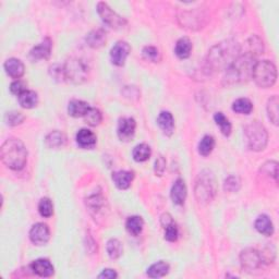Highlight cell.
<instances>
[{
	"instance_id": "25",
	"label": "cell",
	"mask_w": 279,
	"mask_h": 279,
	"mask_svg": "<svg viewBox=\"0 0 279 279\" xmlns=\"http://www.w3.org/2000/svg\"><path fill=\"white\" fill-rule=\"evenodd\" d=\"M255 229L265 237H270L274 233V225L267 215L258 216L255 220Z\"/></svg>"
},
{
	"instance_id": "9",
	"label": "cell",
	"mask_w": 279,
	"mask_h": 279,
	"mask_svg": "<svg viewBox=\"0 0 279 279\" xmlns=\"http://www.w3.org/2000/svg\"><path fill=\"white\" fill-rule=\"evenodd\" d=\"M97 12H99L103 22L115 30L121 29L127 24L126 19L115 12L106 3L97 4Z\"/></svg>"
},
{
	"instance_id": "19",
	"label": "cell",
	"mask_w": 279,
	"mask_h": 279,
	"mask_svg": "<svg viewBox=\"0 0 279 279\" xmlns=\"http://www.w3.org/2000/svg\"><path fill=\"white\" fill-rule=\"evenodd\" d=\"M187 194L188 190L184 181L182 179L176 180V182L173 183L170 192L172 202L176 205H183L187 199Z\"/></svg>"
},
{
	"instance_id": "42",
	"label": "cell",
	"mask_w": 279,
	"mask_h": 279,
	"mask_svg": "<svg viewBox=\"0 0 279 279\" xmlns=\"http://www.w3.org/2000/svg\"><path fill=\"white\" fill-rule=\"evenodd\" d=\"M240 187H241V181H240L238 177L230 176L225 180L224 189L227 192H237L239 191Z\"/></svg>"
},
{
	"instance_id": "23",
	"label": "cell",
	"mask_w": 279,
	"mask_h": 279,
	"mask_svg": "<svg viewBox=\"0 0 279 279\" xmlns=\"http://www.w3.org/2000/svg\"><path fill=\"white\" fill-rule=\"evenodd\" d=\"M107 41L106 32L103 29H97L89 32L86 36V43L89 47L92 48H100L104 46V44Z\"/></svg>"
},
{
	"instance_id": "15",
	"label": "cell",
	"mask_w": 279,
	"mask_h": 279,
	"mask_svg": "<svg viewBox=\"0 0 279 279\" xmlns=\"http://www.w3.org/2000/svg\"><path fill=\"white\" fill-rule=\"evenodd\" d=\"M31 269L33 270L34 274L40 277H51L54 275L55 268L54 265L47 258H38L36 261L32 262L31 264Z\"/></svg>"
},
{
	"instance_id": "4",
	"label": "cell",
	"mask_w": 279,
	"mask_h": 279,
	"mask_svg": "<svg viewBox=\"0 0 279 279\" xmlns=\"http://www.w3.org/2000/svg\"><path fill=\"white\" fill-rule=\"evenodd\" d=\"M217 191L216 179L213 171L206 169L201 171L196 181L194 187V194H196L197 201L200 204L211 203Z\"/></svg>"
},
{
	"instance_id": "10",
	"label": "cell",
	"mask_w": 279,
	"mask_h": 279,
	"mask_svg": "<svg viewBox=\"0 0 279 279\" xmlns=\"http://www.w3.org/2000/svg\"><path fill=\"white\" fill-rule=\"evenodd\" d=\"M240 263H241V267L245 271H253L256 270L261 265L263 264V259L259 253L255 249H245L240 254Z\"/></svg>"
},
{
	"instance_id": "12",
	"label": "cell",
	"mask_w": 279,
	"mask_h": 279,
	"mask_svg": "<svg viewBox=\"0 0 279 279\" xmlns=\"http://www.w3.org/2000/svg\"><path fill=\"white\" fill-rule=\"evenodd\" d=\"M50 238V230L44 223H37L32 226L30 230V240L35 245H45Z\"/></svg>"
},
{
	"instance_id": "8",
	"label": "cell",
	"mask_w": 279,
	"mask_h": 279,
	"mask_svg": "<svg viewBox=\"0 0 279 279\" xmlns=\"http://www.w3.org/2000/svg\"><path fill=\"white\" fill-rule=\"evenodd\" d=\"M207 15L200 9H193L191 11H183L179 15V22L184 28L190 30H200L204 28L207 22Z\"/></svg>"
},
{
	"instance_id": "26",
	"label": "cell",
	"mask_w": 279,
	"mask_h": 279,
	"mask_svg": "<svg viewBox=\"0 0 279 279\" xmlns=\"http://www.w3.org/2000/svg\"><path fill=\"white\" fill-rule=\"evenodd\" d=\"M193 48L192 42L188 37H182L177 42L176 47H174V54L177 55L180 59H187L191 55V51Z\"/></svg>"
},
{
	"instance_id": "39",
	"label": "cell",
	"mask_w": 279,
	"mask_h": 279,
	"mask_svg": "<svg viewBox=\"0 0 279 279\" xmlns=\"http://www.w3.org/2000/svg\"><path fill=\"white\" fill-rule=\"evenodd\" d=\"M25 117L22 113H19V112H10L6 114L5 117V120L7 122V125L10 127H16L21 125V123L24 121Z\"/></svg>"
},
{
	"instance_id": "28",
	"label": "cell",
	"mask_w": 279,
	"mask_h": 279,
	"mask_svg": "<svg viewBox=\"0 0 279 279\" xmlns=\"http://www.w3.org/2000/svg\"><path fill=\"white\" fill-rule=\"evenodd\" d=\"M170 266L165 261H159L151 265L147 269V276L151 278H160L166 276L169 272Z\"/></svg>"
},
{
	"instance_id": "34",
	"label": "cell",
	"mask_w": 279,
	"mask_h": 279,
	"mask_svg": "<svg viewBox=\"0 0 279 279\" xmlns=\"http://www.w3.org/2000/svg\"><path fill=\"white\" fill-rule=\"evenodd\" d=\"M232 110L237 114L250 115L253 110V104L248 99H239L232 104Z\"/></svg>"
},
{
	"instance_id": "36",
	"label": "cell",
	"mask_w": 279,
	"mask_h": 279,
	"mask_svg": "<svg viewBox=\"0 0 279 279\" xmlns=\"http://www.w3.org/2000/svg\"><path fill=\"white\" fill-rule=\"evenodd\" d=\"M84 120L90 127H97L101 125V122L103 121V114L101 113L100 109L90 107L87 114L83 117Z\"/></svg>"
},
{
	"instance_id": "33",
	"label": "cell",
	"mask_w": 279,
	"mask_h": 279,
	"mask_svg": "<svg viewBox=\"0 0 279 279\" xmlns=\"http://www.w3.org/2000/svg\"><path fill=\"white\" fill-rule=\"evenodd\" d=\"M106 250L108 256L112 259H118L123 252V245L118 239H110L108 240Z\"/></svg>"
},
{
	"instance_id": "3",
	"label": "cell",
	"mask_w": 279,
	"mask_h": 279,
	"mask_svg": "<svg viewBox=\"0 0 279 279\" xmlns=\"http://www.w3.org/2000/svg\"><path fill=\"white\" fill-rule=\"evenodd\" d=\"M0 158L9 169L22 170L28 161V150L21 140L10 138L4 142L0 148Z\"/></svg>"
},
{
	"instance_id": "17",
	"label": "cell",
	"mask_w": 279,
	"mask_h": 279,
	"mask_svg": "<svg viewBox=\"0 0 279 279\" xmlns=\"http://www.w3.org/2000/svg\"><path fill=\"white\" fill-rule=\"evenodd\" d=\"M4 68L6 73H7L10 77H12V79H17V80L22 77L25 72V67L23 62L20 59H17V58H10V59L6 60Z\"/></svg>"
},
{
	"instance_id": "46",
	"label": "cell",
	"mask_w": 279,
	"mask_h": 279,
	"mask_svg": "<svg viewBox=\"0 0 279 279\" xmlns=\"http://www.w3.org/2000/svg\"><path fill=\"white\" fill-rule=\"evenodd\" d=\"M118 277V274H117L115 269H104L101 274L99 275V278H105V279H115Z\"/></svg>"
},
{
	"instance_id": "37",
	"label": "cell",
	"mask_w": 279,
	"mask_h": 279,
	"mask_svg": "<svg viewBox=\"0 0 279 279\" xmlns=\"http://www.w3.org/2000/svg\"><path fill=\"white\" fill-rule=\"evenodd\" d=\"M38 212H40L41 216L45 218H49L53 216L54 214V204L51 202V200L48 198H43L38 204Z\"/></svg>"
},
{
	"instance_id": "24",
	"label": "cell",
	"mask_w": 279,
	"mask_h": 279,
	"mask_svg": "<svg viewBox=\"0 0 279 279\" xmlns=\"http://www.w3.org/2000/svg\"><path fill=\"white\" fill-rule=\"evenodd\" d=\"M67 143V136L64 135L62 132L58 131H53L50 132L46 138H45V145L48 148H60L63 147Z\"/></svg>"
},
{
	"instance_id": "27",
	"label": "cell",
	"mask_w": 279,
	"mask_h": 279,
	"mask_svg": "<svg viewBox=\"0 0 279 279\" xmlns=\"http://www.w3.org/2000/svg\"><path fill=\"white\" fill-rule=\"evenodd\" d=\"M144 220L141 216H131L129 217L126 223L127 231L133 237H138L143 231Z\"/></svg>"
},
{
	"instance_id": "21",
	"label": "cell",
	"mask_w": 279,
	"mask_h": 279,
	"mask_svg": "<svg viewBox=\"0 0 279 279\" xmlns=\"http://www.w3.org/2000/svg\"><path fill=\"white\" fill-rule=\"evenodd\" d=\"M90 106L86 102L80 100H72L68 105V113L73 118H80L84 117L89 110Z\"/></svg>"
},
{
	"instance_id": "16",
	"label": "cell",
	"mask_w": 279,
	"mask_h": 279,
	"mask_svg": "<svg viewBox=\"0 0 279 279\" xmlns=\"http://www.w3.org/2000/svg\"><path fill=\"white\" fill-rule=\"evenodd\" d=\"M76 143L81 148L84 150H92L97 143V138L93 131L88 129H81L76 133Z\"/></svg>"
},
{
	"instance_id": "6",
	"label": "cell",
	"mask_w": 279,
	"mask_h": 279,
	"mask_svg": "<svg viewBox=\"0 0 279 279\" xmlns=\"http://www.w3.org/2000/svg\"><path fill=\"white\" fill-rule=\"evenodd\" d=\"M252 79L259 87H271L277 80V68L269 60L256 61L254 69H253Z\"/></svg>"
},
{
	"instance_id": "18",
	"label": "cell",
	"mask_w": 279,
	"mask_h": 279,
	"mask_svg": "<svg viewBox=\"0 0 279 279\" xmlns=\"http://www.w3.org/2000/svg\"><path fill=\"white\" fill-rule=\"evenodd\" d=\"M112 179L116 187L120 190H127L131 185L134 179V172L129 170H119L115 171L112 176Z\"/></svg>"
},
{
	"instance_id": "1",
	"label": "cell",
	"mask_w": 279,
	"mask_h": 279,
	"mask_svg": "<svg viewBox=\"0 0 279 279\" xmlns=\"http://www.w3.org/2000/svg\"><path fill=\"white\" fill-rule=\"evenodd\" d=\"M241 54V46L235 40H225L214 45L206 56L205 66L210 72L227 70Z\"/></svg>"
},
{
	"instance_id": "32",
	"label": "cell",
	"mask_w": 279,
	"mask_h": 279,
	"mask_svg": "<svg viewBox=\"0 0 279 279\" xmlns=\"http://www.w3.org/2000/svg\"><path fill=\"white\" fill-rule=\"evenodd\" d=\"M278 104H279V100L278 96L274 95L271 96L270 99L267 102V115H268V119L270 120V122L274 123L275 126L278 125V120H279V112H278Z\"/></svg>"
},
{
	"instance_id": "11",
	"label": "cell",
	"mask_w": 279,
	"mask_h": 279,
	"mask_svg": "<svg viewBox=\"0 0 279 279\" xmlns=\"http://www.w3.org/2000/svg\"><path fill=\"white\" fill-rule=\"evenodd\" d=\"M131 51V47L127 42H117L115 46L110 50V59L115 66L122 67L126 63L127 58Z\"/></svg>"
},
{
	"instance_id": "31",
	"label": "cell",
	"mask_w": 279,
	"mask_h": 279,
	"mask_svg": "<svg viewBox=\"0 0 279 279\" xmlns=\"http://www.w3.org/2000/svg\"><path fill=\"white\" fill-rule=\"evenodd\" d=\"M214 147H215V139H214L212 135H205L199 143V146H198L199 154L202 155L204 157L209 156V155L213 152Z\"/></svg>"
},
{
	"instance_id": "38",
	"label": "cell",
	"mask_w": 279,
	"mask_h": 279,
	"mask_svg": "<svg viewBox=\"0 0 279 279\" xmlns=\"http://www.w3.org/2000/svg\"><path fill=\"white\" fill-rule=\"evenodd\" d=\"M142 55L146 60L151 62H159L161 60V55L158 48L154 46H146L142 50Z\"/></svg>"
},
{
	"instance_id": "43",
	"label": "cell",
	"mask_w": 279,
	"mask_h": 279,
	"mask_svg": "<svg viewBox=\"0 0 279 279\" xmlns=\"http://www.w3.org/2000/svg\"><path fill=\"white\" fill-rule=\"evenodd\" d=\"M263 171L266 172V174H268V176L274 178L276 181L278 179V164L277 161H267V163L264 164L262 167Z\"/></svg>"
},
{
	"instance_id": "13",
	"label": "cell",
	"mask_w": 279,
	"mask_h": 279,
	"mask_svg": "<svg viewBox=\"0 0 279 279\" xmlns=\"http://www.w3.org/2000/svg\"><path fill=\"white\" fill-rule=\"evenodd\" d=\"M135 129H136V122L133 118L120 119L118 123V129H117L118 138L123 142L131 141L135 134Z\"/></svg>"
},
{
	"instance_id": "41",
	"label": "cell",
	"mask_w": 279,
	"mask_h": 279,
	"mask_svg": "<svg viewBox=\"0 0 279 279\" xmlns=\"http://www.w3.org/2000/svg\"><path fill=\"white\" fill-rule=\"evenodd\" d=\"M249 46H250V51L249 53L253 54L255 57L258 54H263L264 51V46L263 42L259 40L257 36H252L249 40Z\"/></svg>"
},
{
	"instance_id": "29",
	"label": "cell",
	"mask_w": 279,
	"mask_h": 279,
	"mask_svg": "<svg viewBox=\"0 0 279 279\" xmlns=\"http://www.w3.org/2000/svg\"><path fill=\"white\" fill-rule=\"evenodd\" d=\"M18 100L21 107L25 109L34 108L38 104V96H37V93H35L34 90L27 89L20 96H18Z\"/></svg>"
},
{
	"instance_id": "45",
	"label": "cell",
	"mask_w": 279,
	"mask_h": 279,
	"mask_svg": "<svg viewBox=\"0 0 279 279\" xmlns=\"http://www.w3.org/2000/svg\"><path fill=\"white\" fill-rule=\"evenodd\" d=\"M165 169H166V159L160 155V156H158L156 160H155L154 170L157 176H163Z\"/></svg>"
},
{
	"instance_id": "2",
	"label": "cell",
	"mask_w": 279,
	"mask_h": 279,
	"mask_svg": "<svg viewBox=\"0 0 279 279\" xmlns=\"http://www.w3.org/2000/svg\"><path fill=\"white\" fill-rule=\"evenodd\" d=\"M256 63L255 56L251 53L240 54L237 59L227 68L224 76V84L235 85V84L244 83L252 79L253 69Z\"/></svg>"
},
{
	"instance_id": "20",
	"label": "cell",
	"mask_w": 279,
	"mask_h": 279,
	"mask_svg": "<svg viewBox=\"0 0 279 279\" xmlns=\"http://www.w3.org/2000/svg\"><path fill=\"white\" fill-rule=\"evenodd\" d=\"M86 206L94 217H96L105 212L106 200L103 198L102 194H94V196L86 199Z\"/></svg>"
},
{
	"instance_id": "7",
	"label": "cell",
	"mask_w": 279,
	"mask_h": 279,
	"mask_svg": "<svg viewBox=\"0 0 279 279\" xmlns=\"http://www.w3.org/2000/svg\"><path fill=\"white\" fill-rule=\"evenodd\" d=\"M63 80L71 84H82L88 77V66L80 58H70L62 66Z\"/></svg>"
},
{
	"instance_id": "44",
	"label": "cell",
	"mask_w": 279,
	"mask_h": 279,
	"mask_svg": "<svg viewBox=\"0 0 279 279\" xmlns=\"http://www.w3.org/2000/svg\"><path fill=\"white\" fill-rule=\"evenodd\" d=\"M10 90H11L12 94L20 96L22 93H24L25 90H27V85H25V83L23 81L17 80V81L11 83Z\"/></svg>"
},
{
	"instance_id": "30",
	"label": "cell",
	"mask_w": 279,
	"mask_h": 279,
	"mask_svg": "<svg viewBox=\"0 0 279 279\" xmlns=\"http://www.w3.org/2000/svg\"><path fill=\"white\" fill-rule=\"evenodd\" d=\"M151 154H152L151 147L145 143H142L136 145L133 148L132 156H133V159L135 161H138V163H144V161L148 160V158L151 157Z\"/></svg>"
},
{
	"instance_id": "14",
	"label": "cell",
	"mask_w": 279,
	"mask_h": 279,
	"mask_svg": "<svg viewBox=\"0 0 279 279\" xmlns=\"http://www.w3.org/2000/svg\"><path fill=\"white\" fill-rule=\"evenodd\" d=\"M51 49H53V41L49 37L44 38V41L41 42L35 47L32 48L30 57L32 60H46L51 55Z\"/></svg>"
},
{
	"instance_id": "40",
	"label": "cell",
	"mask_w": 279,
	"mask_h": 279,
	"mask_svg": "<svg viewBox=\"0 0 279 279\" xmlns=\"http://www.w3.org/2000/svg\"><path fill=\"white\" fill-rule=\"evenodd\" d=\"M164 229H165V239L167 240V241H169V242L177 241L178 236H179V230H178L177 225L174 224V222L165 226Z\"/></svg>"
},
{
	"instance_id": "5",
	"label": "cell",
	"mask_w": 279,
	"mask_h": 279,
	"mask_svg": "<svg viewBox=\"0 0 279 279\" xmlns=\"http://www.w3.org/2000/svg\"><path fill=\"white\" fill-rule=\"evenodd\" d=\"M246 145L251 151L261 152L265 150L268 143V133L266 128L259 121H252L244 128Z\"/></svg>"
},
{
	"instance_id": "22",
	"label": "cell",
	"mask_w": 279,
	"mask_h": 279,
	"mask_svg": "<svg viewBox=\"0 0 279 279\" xmlns=\"http://www.w3.org/2000/svg\"><path fill=\"white\" fill-rule=\"evenodd\" d=\"M157 125L166 135L170 136L174 130V119L171 113L161 112L157 118Z\"/></svg>"
},
{
	"instance_id": "35",
	"label": "cell",
	"mask_w": 279,
	"mask_h": 279,
	"mask_svg": "<svg viewBox=\"0 0 279 279\" xmlns=\"http://www.w3.org/2000/svg\"><path fill=\"white\" fill-rule=\"evenodd\" d=\"M214 120H215L216 125L219 127L220 131L225 135V136H229L231 133V123L229 121V119L223 114V113H216L215 116H214Z\"/></svg>"
}]
</instances>
